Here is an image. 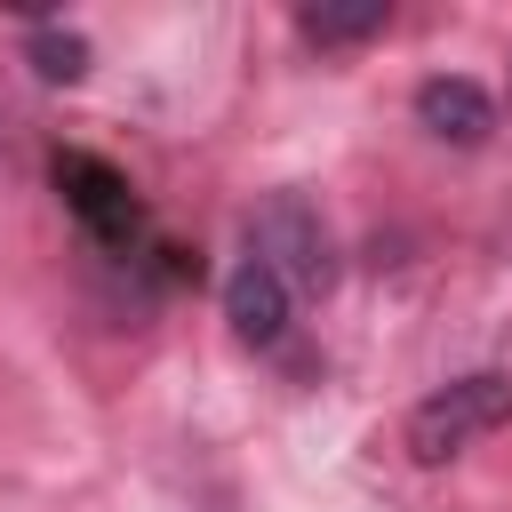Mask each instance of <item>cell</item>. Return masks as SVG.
Here are the masks:
<instances>
[{
  "label": "cell",
  "instance_id": "1",
  "mask_svg": "<svg viewBox=\"0 0 512 512\" xmlns=\"http://www.w3.org/2000/svg\"><path fill=\"white\" fill-rule=\"evenodd\" d=\"M240 232H248V256H256L288 296H328V288H336V232H328V216H320L304 192H264V200L240 216Z\"/></svg>",
  "mask_w": 512,
  "mask_h": 512
},
{
  "label": "cell",
  "instance_id": "2",
  "mask_svg": "<svg viewBox=\"0 0 512 512\" xmlns=\"http://www.w3.org/2000/svg\"><path fill=\"white\" fill-rule=\"evenodd\" d=\"M504 424H512V376H504V368H480V376H456V384L424 392V400L408 408L400 440H408L416 464H448V456H464L472 440H488V432H504Z\"/></svg>",
  "mask_w": 512,
  "mask_h": 512
},
{
  "label": "cell",
  "instance_id": "3",
  "mask_svg": "<svg viewBox=\"0 0 512 512\" xmlns=\"http://www.w3.org/2000/svg\"><path fill=\"white\" fill-rule=\"evenodd\" d=\"M416 120L440 136V144H488L496 136V96L480 88V80H464V72H432L424 88H416Z\"/></svg>",
  "mask_w": 512,
  "mask_h": 512
},
{
  "label": "cell",
  "instance_id": "4",
  "mask_svg": "<svg viewBox=\"0 0 512 512\" xmlns=\"http://www.w3.org/2000/svg\"><path fill=\"white\" fill-rule=\"evenodd\" d=\"M56 184H64V200L80 208V224H88L96 240H128V232H136V200H128V184H120L104 160L56 152Z\"/></svg>",
  "mask_w": 512,
  "mask_h": 512
},
{
  "label": "cell",
  "instance_id": "5",
  "mask_svg": "<svg viewBox=\"0 0 512 512\" xmlns=\"http://www.w3.org/2000/svg\"><path fill=\"white\" fill-rule=\"evenodd\" d=\"M288 312H296V296H288L256 256H240V264L224 272V320H232L240 344H280V336H288Z\"/></svg>",
  "mask_w": 512,
  "mask_h": 512
},
{
  "label": "cell",
  "instance_id": "6",
  "mask_svg": "<svg viewBox=\"0 0 512 512\" xmlns=\"http://www.w3.org/2000/svg\"><path fill=\"white\" fill-rule=\"evenodd\" d=\"M392 24V0H304L296 8V32L320 40V48H352V40H376Z\"/></svg>",
  "mask_w": 512,
  "mask_h": 512
},
{
  "label": "cell",
  "instance_id": "7",
  "mask_svg": "<svg viewBox=\"0 0 512 512\" xmlns=\"http://www.w3.org/2000/svg\"><path fill=\"white\" fill-rule=\"evenodd\" d=\"M32 72L56 80V88L88 80V40H80V32H40V40H32Z\"/></svg>",
  "mask_w": 512,
  "mask_h": 512
}]
</instances>
